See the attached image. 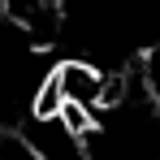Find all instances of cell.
<instances>
[{"mask_svg":"<svg viewBox=\"0 0 160 160\" xmlns=\"http://www.w3.org/2000/svg\"><path fill=\"white\" fill-rule=\"evenodd\" d=\"M0 9H4V0H0Z\"/></svg>","mask_w":160,"mask_h":160,"instance_id":"6da1fadb","label":"cell"}]
</instances>
